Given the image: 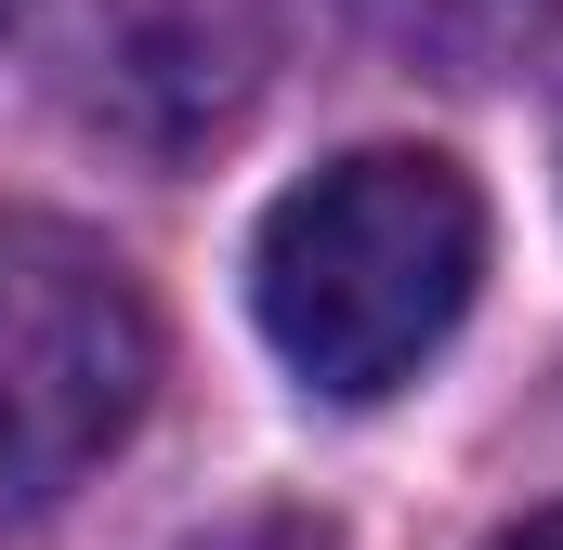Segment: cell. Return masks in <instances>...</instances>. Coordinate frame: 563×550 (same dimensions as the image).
Wrapping results in <instances>:
<instances>
[{"mask_svg":"<svg viewBox=\"0 0 563 550\" xmlns=\"http://www.w3.org/2000/svg\"><path fill=\"white\" fill-rule=\"evenodd\" d=\"M472 275H485L472 170L432 144H354L263 210L250 301H263V341L314 394L367 407L445 354V328L472 315Z\"/></svg>","mask_w":563,"mask_h":550,"instance_id":"6da1fadb","label":"cell"},{"mask_svg":"<svg viewBox=\"0 0 563 550\" xmlns=\"http://www.w3.org/2000/svg\"><path fill=\"white\" fill-rule=\"evenodd\" d=\"M157 381V315L92 237L0 223V512L66 498Z\"/></svg>","mask_w":563,"mask_h":550,"instance_id":"7a4b0ae2","label":"cell"},{"mask_svg":"<svg viewBox=\"0 0 563 550\" xmlns=\"http://www.w3.org/2000/svg\"><path fill=\"white\" fill-rule=\"evenodd\" d=\"M485 550H563V512H525L511 538H485Z\"/></svg>","mask_w":563,"mask_h":550,"instance_id":"3957f363","label":"cell"},{"mask_svg":"<svg viewBox=\"0 0 563 550\" xmlns=\"http://www.w3.org/2000/svg\"><path fill=\"white\" fill-rule=\"evenodd\" d=\"M0 26H13V0H0Z\"/></svg>","mask_w":563,"mask_h":550,"instance_id":"277c9868","label":"cell"}]
</instances>
